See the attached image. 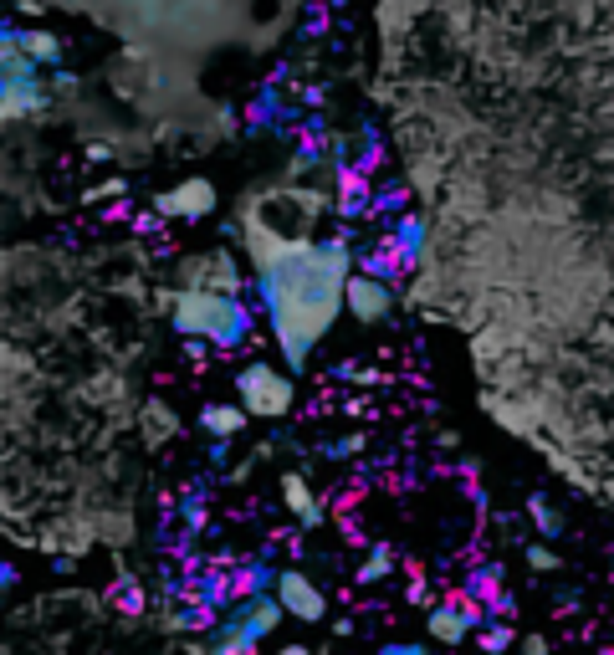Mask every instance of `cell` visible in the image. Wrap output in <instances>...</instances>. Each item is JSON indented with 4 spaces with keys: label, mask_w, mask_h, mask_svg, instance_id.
<instances>
[{
    "label": "cell",
    "mask_w": 614,
    "mask_h": 655,
    "mask_svg": "<svg viewBox=\"0 0 614 655\" xmlns=\"http://www.w3.org/2000/svg\"><path fill=\"white\" fill-rule=\"evenodd\" d=\"M379 655H430V650H425L420 640H405V645H384Z\"/></svg>",
    "instance_id": "obj_21"
},
{
    "label": "cell",
    "mask_w": 614,
    "mask_h": 655,
    "mask_svg": "<svg viewBox=\"0 0 614 655\" xmlns=\"http://www.w3.org/2000/svg\"><path fill=\"white\" fill-rule=\"evenodd\" d=\"M180 512H185V522H190V528H200V517H205V502H200V492H190Z\"/></svg>",
    "instance_id": "obj_20"
},
{
    "label": "cell",
    "mask_w": 614,
    "mask_h": 655,
    "mask_svg": "<svg viewBox=\"0 0 614 655\" xmlns=\"http://www.w3.org/2000/svg\"><path fill=\"white\" fill-rule=\"evenodd\" d=\"M389 569H394V553L389 548H369L364 569H359V584H379V579H389Z\"/></svg>",
    "instance_id": "obj_15"
},
{
    "label": "cell",
    "mask_w": 614,
    "mask_h": 655,
    "mask_svg": "<svg viewBox=\"0 0 614 655\" xmlns=\"http://www.w3.org/2000/svg\"><path fill=\"white\" fill-rule=\"evenodd\" d=\"M154 205H159V215H174V221H200V215L215 210V185L210 180H185L169 195H159Z\"/></svg>",
    "instance_id": "obj_9"
},
{
    "label": "cell",
    "mask_w": 614,
    "mask_h": 655,
    "mask_svg": "<svg viewBox=\"0 0 614 655\" xmlns=\"http://www.w3.org/2000/svg\"><path fill=\"white\" fill-rule=\"evenodd\" d=\"M528 517L538 522V533H543V538H558V533H563V517H558L543 497H528Z\"/></svg>",
    "instance_id": "obj_16"
},
{
    "label": "cell",
    "mask_w": 614,
    "mask_h": 655,
    "mask_svg": "<svg viewBox=\"0 0 614 655\" xmlns=\"http://www.w3.org/2000/svg\"><path fill=\"white\" fill-rule=\"evenodd\" d=\"M287 620V609L277 594H246V599H231V609L215 620V635H210V655H251L261 640H267L277 625Z\"/></svg>",
    "instance_id": "obj_3"
},
{
    "label": "cell",
    "mask_w": 614,
    "mask_h": 655,
    "mask_svg": "<svg viewBox=\"0 0 614 655\" xmlns=\"http://www.w3.org/2000/svg\"><path fill=\"white\" fill-rule=\"evenodd\" d=\"M528 563H533L538 574H553V569H558V553L543 548V543H533V548H528Z\"/></svg>",
    "instance_id": "obj_18"
},
{
    "label": "cell",
    "mask_w": 614,
    "mask_h": 655,
    "mask_svg": "<svg viewBox=\"0 0 614 655\" xmlns=\"http://www.w3.org/2000/svg\"><path fill=\"white\" fill-rule=\"evenodd\" d=\"M277 655H313V650H307V645H282Z\"/></svg>",
    "instance_id": "obj_23"
},
{
    "label": "cell",
    "mask_w": 614,
    "mask_h": 655,
    "mask_svg": "<svg viewBox=\"0 0 614 655\" xmlns=\"http://www.w3.org/2000/svg\"><path fill=\"white\" fill-rule=\"evenodd\" d=\"M236 395H241V410L256 415V420H282L292 405H297V384L287 379V369L277 364H246L236 374Z\"/></svg>",
    "instance_id": "obj_4"
},
{
    "label": "cell",
    "mask_w": 614,
    "mask_h": 655,
    "mask_svg": "<svg viewBox=\"0 0 614 655\" xmlns=\"http://www.w3.org/2000/svg\"><path fill=\"white\" fill-rule=\"evenodd\" d=\"M425 630H430V640L435 645H461L466 635H471V625H466V615H461V604H435L430 615H425Z\"/></svg>",
    "instance_id": "obj_11"
},
{
    "label": "cell",
    "mask_w": 614,
    "mask_h": 655,
    "mask_svg": "<svg viewBox=\"0 0 614 655\" xmlns=\"http://www.w3.org/2000/svg\"><path fill=\"white\" fill-rule=\"evenodd\" d=\"M185 287H210V292L241 297V292H246V277L236 272V261H231L226 251H210V256H200V261H190V267H185Z\"/></svg>",
    "instance_id": "obj_8"
},
{
    "label": "cell",
    "mask_w": 614,
    "mask_h": 655,
    "mask_svg": "<svg viewBox=\"0 0 614 655\" xmlns=\"http://www.w3.org/2000/svg\"><path fill=\"white\" fill-rule=\"evenodd\" d=\"M343 313H348V318H359L364 328L384 323V318L394 313V292H389V282H379V277H369V272H354V282H348V297H343Z\"/></svg>",
    "instance_id": "obj_7"
},
{
    "label": "cell",
    "mask_w": 614,
    "mask_h": 655,
    "mask_svg": "<svg viewBox=\"0 0 614 655\" xmlns=\"http://www.w3.org/2000/svg\"><path fill=\"white\" fill-rule=\"evenodd\" d=\"M364 446V430H348V435H338V441L328 446V456H354Z\"/></svg>",
    "instance_id": "obj_19"
},
{
    "label": "cell",
    "mask_w": 614,
    "mask_h": 655,
    "mask_svg": "<svg viewBox=\"0 0 614 655\" xmlns=\"http://www.w3.org/2000/svg\"><path fill=\"white\" fill-rule=\"evenodd\" d=\"M36 67L26 57V47L16 36H6V118H26L41 108V82H36Z\"/></svg>",
    "instance_id": "obj_5"
},
{
    "label": "cell",
    "mask_w": 614,
    "mask_h": 655,
    "mask_svg": "<svg viewBox=\"0 0 614 655\" xmlns=\"http://www.w3.org/2000/svg\"><path fill=\"white\" fill-rule=\"evenodd\" d=\"M16 41L26 47V57H31V62H41V67L57 62V41H52V36H41V31H21Z\"/></svg>",
    "instance_id": "obj_14"
},
{
    "label": "cell",
    "mask_w": 614,
    "mask_h": 655,
    "mask_svg": "<svg viewBox=\"0 0 614 655\" xmlns=\"http://www.w3.org/2000/svg\"><path fill=\"white\" fill-rule=\"evenodd\" d=\"M246 420H251V415H246L241 405H205V410H200V430L215 435V441H231V435H241Z\"/></svg>",
    "instance_id": "obj_12"
},
{
    "label": "cell",
    "mask_w": 614,
    "mask_h": 655,
    "mask_svg": "<svg viewBox=\"0 0 614 655\" xmlns=\"http://www.w3.org/2000/svg\"><path fill=\"white\" fill-rule=\"evenodd\" d=\"M481 645H487L492 655H502V650L512 645V630H507V625H487V630H481Z\"/></svg>",
    "instance_id": "obj_17"
},
{
    "label": "cell",
    "mask_w": 614,
    "mask_h": 655,
    "mask_svg": "<svg viewBox=\"0 0 614 655\" xmlns=\"http://www.w3.org/2000/svg\"><path fill=\"white\" fill-rule=\"evenodd\" d=\"M272 594L282 599V609L287 615H297V620H323L328 615V594L307 579V574H297V569H282V574H272Z\"/></svg>",
    "instance_id": "obj_6"
},
{
    "label": "cell",
    "mask_w": 614,
    "mask_h": 655,
    "mask_svg": "<svg viewBox=\"0 0 614 655\" xmlns=\"http://www.w3.org/2000/svg\"><path fill=\"white\" fill-rule=\"evenodd\" d=\"M282 502H287V512L302 522V528H318V522H323V502L313 497V487H307L297 471L282 476Z\"/></svg>",
    "instance_id": "obj_10"
},
{
    "label": "cell",
    "mask_w": 614,
    "mask_h": 655,
    "mask_svg": "<svg viewBox=\"0 0 614 655\" xmlns=\"http://www.w3.org/2000/svg\"><path fill=\"white\" fill-rule=\"evenodd\" d=\"M389 246H394V256H400V267L410 272L415 261H420V251H425V221H420V215H405V221L394 226Z\"/></svg>",
    "instance_id": "obj_13"
},
{
    "label": "cell",
    "mask_w": 614,
    "mask_h": 655,
    "mask_svg": "<svg viewBox=\"0 0 614 655\" xmlns=\"http://www.w3.org/2000/svg\"><path fill=\"white\" fill-rule=\"evenodd\" d=\"M348 282H354V256H348L343 236L313 241L307 251L287 256L282 267L256 272V302L272 323L287 369H302L313 359V348L328 338L348 297Z\"/></svg>",
    "instance_id": "obj_1"
},
{
    "label": "cell",
    "mask_w": 614,
    "mask_h": 655,
    "mask_svg": "<svg viewBox=\"0 0 614 655\" xmlns=\"http://www.w3.org/2000/svg\"><path fill=\"white\" fill-rule=\"evenodd\" d=\"M169 318L185 338H205L221 354L251 343V333H256V313L246 302L231 292H210V287H180L169 297Z\"/></svg>",
    "instance_id": "obj_2"
},
{
    "label": "cell",
    "mask_w": 614,
    "mask_h": 655,
    "mask_svg": "<svg viewBox=\"0 0 614 655\" xmlns=\"http://www.w3.org/2000/svg\"><path fill=\"white\" fill-rule=\"evenodd\" d=\"M522 655H548V640L543 635H522Z\"/></svg>",
    "instance_id": "obj_22"
}]
</instances>
